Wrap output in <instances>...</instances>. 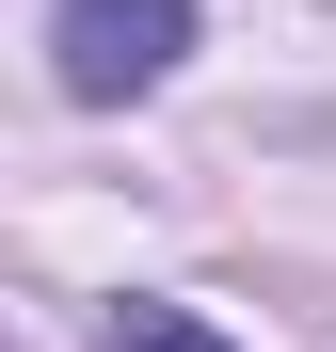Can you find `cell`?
<instances>
[{
	"label": "cell",
	"instance_id": "6da1fadb",
	"mask_svg": "<svg viewBox=\"0 0 336 352\" xmlns=\"http://www.w3.org/2000/svg\"><path fill=\"white\" fill-rule=\"evenodd\" d=\"M65 96H144L160 65L192 48V0H65Z\"/></svg>",
	"mask_w": 336,
	"mask_h": 352
},
{
	"label": "cell",
	"instance_id": "7a4b0ae2",
	"mask_svg": "<svg viewBox=\"0 0 336 352\" xmlns=\"http://www.w3.org/2000/svg\"><path fill=\"white\" fill-rule=\"evenodd\" d=\"M96 352H224V336H208L192 305H112V336H96Z\"/></svg>",
	"mask_w": 336,
	"mask_h": 352
}]
</instances>
